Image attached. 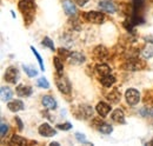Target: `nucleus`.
<instances>
[{
  "instance_id": "f257e3e1",
  "label": "nucleus",
  "mask_w": 153,
  "mask_h": 146,
  "mask_svg": "<svg viewBox=\"0 0 153 146\" xmlns=\"http://www.w3.org/2000/svg\"><path fill=\"white\" fill-rule=\"evenodd\" d=\"M56 84H57L59 91L62 92L64 94H68V93H71L72 86H71L70 80H68L66 77H62L61 74H58L57 79H56Z\"/></svg>"
},
{
  "instance_id": "f03ea898",
  "label": "nucleus",
  "mask_w": 153,
  "mask_h": 146,
  "mask_svg": "<svg viewBox=\"0 0 153 146\" xmlns=\"http://www.w3.org/2000/svg\"><path fill=\"white\" fill-rule=\"evenodd\" d=\"M20 11L24 13V16H33V12L36 10V2L34 0H21L19 2Z\"/></svg>"
},
{
  "instance_id": "7ed1b4c3",
  "label": "nucleus",
  "mask_w": 153,
  "mask_h": 146,
  "mask_svg": "<svg viewBox=\"0 0 153 146\" xmlns=\"http://www.w3.org/2000/svg\"><path fill=\"white\" fill-rule=\"evenodd\" d=\"M18 79H19V72H18L17 67L10 66L5 72V80L8 81L10 84H17Z\"/></svg>"
},
{
  "instance_id": "20e7f679",
  "label": "nucleus",
  "mask_w": 153,
  "mask_h": 146,
  "mask_svg": "<svg viewBox=\"0 0 153 146\" xmlns=\"http://www.w3.org/2000/svg\"><path fill=\"white\" fill-rule=\"evenodd\" d=\"M125 98L130 105H137L140 101V93L134 89H128L125 92Z\"/></svg>"
},
{
  "instance_id": "39448f33",
  "label": "nucleus",
  "mask_w": 153,
  "mask_h": 146,
  "mask_svg": "<svg viewBox=\"0 0 153 146\" xmlns=\"http://www.w3.org/2000/svg\"><path fill=\"white\" fill-rule=\"evenodd\" d=\"M85 19L87 21H90V22H93V24H101L104 21V19H105V16L102 13H100V12L92 11V12L85 13Z\"/></svg>"
},
{
  "instance_id": "423d86ee",
  "label": "nucleus",
  "mask_w": 153,
  "mask_h": 146,
  "mask_svg": "<svg viewBox=\"0 0 153 146\" xmlns=\"http://www.w3.org/2000/svg\"><path fill=\"white\" fill-rule=\"evenodd\" d=\"M39 133L41 134V136H44V137H53V136H56L57 134V131L54 130L53 127H51L48 124H41L40 126H39Z\"/></svg>"
},
{
  "instance_id": "0eeeda50",
  "label": "nucleus",
  "mask_w": 153,
  "mask_h": 146,
  "mask_svg": "<svg viewBox=\"0 0 153 146\" xmlns=\"http://www.w3.org/2000/svg\"><path fill=\"white\" fill-rule=\"evenodd\" d=\"M62 8H64V11H65V13L67 16H70V17L76 16V5L73 4L72 0H65L62 2Z\"/></svg>"
},
{
  "instance_id": "6e6552de",
  "label": "nucleus",
  "mask_w": 153,
  "mask_h": 146,
  "mask_svg": "<svg viewBox=\"0 0 153 146\" xmlns=\"http://www.w3.org/2000/svg\"><path fill=\"white\" fill-rule=\"evenodd\" d=\"M99 8L102 10V11H106L108 13H114L115 11H117L115 5L112 1H110V0H102V1H100L99 2Z\"/></svg>"
},
{
  "instance_id": "1a4fd4ad",
  "label": "nucleus",
  "mask_w": 153,
  "mask_h": 146,
  "mask_svg": "<svg viewBox=\"0 0 153 146\" xmlns=\"http://www.w3.org/2000/svg\"><path fill=\"white\" fill-rule=\"evenodd\" d=\"M68 60H70V64L72 65H80L85 61V55L81 54L80 52H73L68 57Z\"/></svg>"
},
{
  "instance_id": "9d476101",
  "label": "nucleus",
  "mask_w": 153,
  "mask_h": 146,
  "mask_svg": "<svg viewBox=\"0 0 153 146\" xmlns=\"http://www.w3.org/2000/svg\"><path fill=\"white\" fill-rule=\"evenodd\" d=\"M41 103H42L44 107H46L47 110H56L57 109V101H56L52 97H50V95H45V97H42Z\"/></svg>"
},
{
  "instance_id": "9b49d317",
  "label": "nucleus",
  "mask_w": 153,
  "mask_h": 146,
  "mask_svg": "<svg viewBox=\"0 0 153 146\" xmlns=\"http://www.w3.org/2000/svg\"><path fill=\"white\" fill-rule=\"evenodd\" d=\"M96 110H97V112H98L99 115H101V117H106V115L110 113L111 107H110L108 104H106V103H104V101H100V103L97 105Z\"/></svg>"
},
{
  "instance_id": "f8f14e48",
  "label": "nucleus",
  "mask_w": 153,
  "mask_h": 146,
  "mask_svg": "<svg viewBox=\"0 0 153 146\" xmlns=\"http://www.w3.org/2000/svg\"><path fill=\"white\" fill-rule=\"evenodd\" d=\"M7 107L12 112H19L24 110V103L21 100H12L7 104Z\"/></svg>"
},
{
  "instance_id": "ddd939ff",
  "label": "nucleus",
  "mask_w": 153,
  "mask_h": 146,
  "mask_svg": "<svg viewBox=\"0 0 153 146\" xmlns=\"http://www.w3.org/2000/svg\"><path fill=\"white\" fill-rule=\"evenodd\" d=\"M96 71L100 77H105V75L111 74V67L106 64H100L96 66Z\"/></svg>"
},
{
  "instance_id": "4468645a",
  "label": "nucleus",
  "mask_w": 153,
  "mask_h": 146,
  "mask_svg": "<svg viewBox=\"0 0 153 146\" xmlns=\"http://www.w3.org/2000/svg\"><path fill=\"white\" fill-rule=\"evenodd\" d=\"M112 120L115 123H119V124H125V115H124V112L121 110H115L112 113Z\"/></svg>"
},
{
  "instance_id": "2eb2a0df",
  "label": "nucleus",
  "mask_w": 153,
  "mask_h": 146,
  "mask_svg": "<svg viewBox=\"0 0 153 146\" xmlns=\"http://www.w3.org/2000/svg\"><path fill=\"white\" fill-rule=\"evenodd\" d=\"M17 94L19 97H28L32 94V89L30 86H25V85H19L17 87Z\"/></svg>"
},
{
  "instance_id": "dca6fc26",
  "label": "nucleus",
  "mask_w": 153,
  "mask_h": 146,
  "mask_svg": "<svg viewBox=\"0 0 153 146\" xmlns=\"http://www.w3.org/2000/svg\"><path fill=\"white\" fill-rule=\"evenodd\" d=\"M100 81H101V84H102L105 87H111V86H112V85H113V84L115 83V78L113 77V75L108 74V75L101 77Z\"/></svg>"
},
{
  "instance_id": "f3484780",
  "label": "nucleus",
  "mask_w": 153,
  "mask_h": 146,
  "mask_svg": "<svg viewBox=\"0 0 153 146\" xmlns=\"http://www.w3.org/2000/svg\"><path fill=\"white\" fill-rule=\"evenodd\" d=\"M126 67L131 71H138V70H141L144 67V64L140 63L139 60H132V61L126 64Z\"/></svg>"
},
{
  "instance_id": "a211bd4d",
  "label": "nucleus",
  "mask_w": 153,
  "mask_h": 146,
  "mask_svg": "<svg viewBox=\"0 0 153 146\" xmlns=\"http://www.w3.org/2000/svg\"><path fill=\"white\" fill-rule=\"evenodd\" d=\"M98 130H99L101 133H104V134H110V133L113 131V128H112V126H111L110 124H106V123H102V121L99 123Z\"/></svg>"
},
{
  "instance_id": "6ab92c4d",
  "label": "nucleus",
  "mask_w": 153,
  "mask_h": 146,
  "mask_svg": "<svg viewBox=\"0 0 153 146\" xmlns=\"http://www.w3.org/2000/svg\"><path fill=\"white\" fill-rule=\"evenodd\" d=\"M1 99L4 100V101H7V100H10L11 98H12V95H13V92L11 91V89H8V87H1Z\"/></svg>"
},
{
  "instance_id": "aec40b11",
  "label": "nucleus",
  "mask_w": 153,
  "mask_h": 146,
  "mask_svg": "<svg viewBox=\"0 0 153 146\" xmlns=\"http://www.w3.org/2000/svg\"><path fill=\"white\" fill-rule=\"evenodd\" d=\"M94 54L99 59H105L107 57V54H108V52H107V50L104 46H98L96 50H94Z\"/></svg>"
},
{
  "instance_id": "412c9836",
  "label": "nucleus",
  "mask_w": 153,
  "mask_h": 146,
  "mask_svg": "<svg viewBox=\"0 0 153 146\" xmlns=\"http://www.w3.org/2000/svg\"><path fill=\"white\" fill-rule=\"evenodd\" d=\"M107 99H108L111 103H113V104H117L118 101H120V93H119V91L114 89L113 91L107 95Z\"/></svg>"
},
{
  "instance_id": "4be33fe9",
  "label": "nucleus",
  "mask_w": 153,
  "mask_h": 146,
  "mask_svg": "<svg viewBox=\"0 0 153 146\" xmlns=\"http://www.w3.org/2000/svg\"><path fill=\"white\" fill-rule=\"evenodd\" d=\"M11 144H12V145L21 146V145H25V144H26V140H25L22 137H20V136H17V134H14V136L11 138Z\"/></svg>"
},
{
  "instance_id": "5701e85b",
  "label": "nucleus",
  "mask_w": 153,
  "mask_h": 146,
  "mask_svg": "<svg viewBox=\"0 0 153 146\" xmlns=\"http://www.w3.org/2000/svg\"><path fill=\"white\" fill-rule=\"evenodd\" d=\"M53 63H54V67L57 70L58 74H62V70H64V64H62V60H60L59 57H56L53 59Z\"/></svg>"
},
{
  "instance_id": "b1692460",
  "label": "nucleus",
  "mask_w": 153,
  "mask_h": 146,
  "mask_svg": "<svg viewBox=\"0 0 153 146\" xmlns=\"http://www.w3.org/2000/svg\"><path fill=\"white\" fill-rule=\"evenodd\" d=\"M22 69H24V71L26 72V74L28 75V77H36L38 72L36 71V69H33L32 66H26V65H22Z\"/></svg>"
},
{
  "instance_id": "393cba45",
  "label": "nucleus",
  "mask_w": 153,
  "mask_h": 146,
  "mask_svg": "<svg viewBox=\"0 0 153 146\" xmlns=\"http://www.w3.org/2000/svg\"><path fill=\"white\" fill-rule=\"evenodd\" d=\"M42 45L46 46V47H48V48H51L52 51H56L54 44H53V41H52L48 36H45V38H44V40H42Z\"/></svg>"
},
{
  "instance_id": "a878e982",
  "label": "nucleus",
  "mask_w": 153,
  "mask_h": 146,
  "mask_svg": "<svg viewBox=\"0 0 153 146\" xmlns=\"http://www.w3.org/2000/svg\"><path fill=\"white\" fill-rule=\"evenodd\" d=\"M31 50H32V52H33V54L37 57V60H38L39 65H40V69H41V71H45V67H44V63H42V59H41V57H40V54H39L38 52H37V50L32 46L31 47Z\"/></svg>"
},
{
  "instance_id": "bb28decb",
  "label": "nucleus",
  "mask_w": 153,
  "mask_h": 146,
  "mask_svg": "<svg viewBox=\"0 0 153 146\" xmlns=\"http://www.w3.org/2000/svg\"><path fill=\"white\" fill-rule=\"evenodd\" d=\"M141 54H143V57H144L145 59H150V58H152L153 57V47H146V48H144V51L141 52Z\"/></svg>"
},
{
  "instance_id": "cd10ccee",
  "label": "nucleus",
  "mask_w": 153,
  "mask_h": 146,
  "mask_svg": "<svg viewBox=\"0 0 153 146\" xmlns=\"http://www.w3.org/2000/svg\"><path fill=\"white\" fill-rule=\"evenodd\" d=\"M37 84H38V86L42 87V89H48L50 87V84H48V81L45 78H39Z\"/></svg>"
},
{
  "instance_id": "c85d7f7f",
  "label": "nucleus",
  "mask_w": 153,
  "mask_h": 146,
  "mask_svg": "<svg viewBox=\"0 0 153 146\" xmlns=\"http://www.w3.org/2000/svg\"><path fill=\"white\" fill-rule=\"evenodd\" d=\"M140 114L143 117H153V111H151L147 107H144V109L140 110Z\"/></svg>"
},
{
  "instance_id": "c756f323",
  "label": "nucleus",
  "mask_w": 153,
  "mask_h": 146,
  "mask_svg": "<svg viewBox=\"0 0 153 146\" xmlns=\"http://www.w3.org/2000/svg\"><path fill=\"white\" fill-rule=\"evenodd\" d=\"M133 4H134V12H137V10H138V12H139L140 8H141L143 5H144V0H133Z\"/></svg>"
},
{
  "instance_id": "7c9ffc66",
  "label": "nucleus",
  "mask_w": 153,
  "mask_h": 146,
  "mask_svg": "<svg viewBox=\"0 0 153 146\" xmlns=\"http://www.w3.org/2000/svg\"><path fill=\"white\" fill-rule=\"evenodd\" d=\"M0 128H1V132H0V134H1V136H0V137H1V138H4V137L6 136V133L8 132V126H7L5 123H1Z\"/></svg>"
},
{
  "instance_id": "2f4dec72",
  "label": "nucleus",
  "mask_w": 153,
  "mask_h": 146,
  "mask_svg": "<svg viewBox=\"0 0 153 146\" xmlns=\"http://www.w3.org/2000/svg\"><path fill=\"white\" fill-rule=\"evenodd\" d=\"M58 128H59V130H62V131H68V130L72 128V124H70V123L60 124V125H58Z\"/></svg>"
},
{
  "instance_id": "473e14b6",
  "label": "nucleus",
  "mask_w": 153,
  "mask_h": 146,
  "mask_svg": "<svg viewBox=\"0 0 153 146\" xmlns=\"http://www.w3.org/2000/svg\"><path fill=\"white\" fill-rule=\"evenodd\" d=\"M59 54L61 55V57L67 58V57H70V55H71V53H70L67 50H65V48H60V50H59Z\"/></svg>"
},
{
  "instance_id": "72a5a7b5",
  "label": "nucleus",
  "mask_w": 153,
  "mask_h": 146,
  "mask_svg": "<svg viewBox=\"0 0 153 146\" xmlns=\"http://www.w3.org/2000/svg\"><path fill=\"white\" fill-rule=\"evenodd\" d=\"M76 138L79 142H84L85 143V136L84 134H80V133H76Z\"/></svg>"
},
{
  "instance_id": "f704fd0d",
  "label": "nucleus",
  "mask_w": 153,
  "mask_h": 146,
  "mask_svg": "<svg viewBox=\"0 0 153 146\" xmlns=\"http://www.w3.org/2000/svg\"><path fill=\"white\" fill-rule=\"evenodd\" d=\"M16 120H17V123H18V128L21 131V130H22V123H21L20 118H19V117H17V118H16Z\"/></svg>"
},
{
  "instance_id": "c9c22d12",
  "label": "nucleus",
  "mask_w": 153,
  "mask_h": 146,
  "mask_svg": "<svg viewBox=\"0 0 153 146\" xmlns=\"http://www.w3.org/2000/svg\"><path fill=\"white\" fill-rule=\"evenodd\" d=\"M87 1H88V0H76V2H78V5H79V6H84Z\"/></svg>"
},
{
  "instance_id": "e433bc0d",
  "label": "nucleus",
  "mask_w": 153,
  "mask_h": 146,
  "mask_svg": "<svg viewBox=\"0 0 153 146\" xmlns=\"http://www.w3.org/2000/svg\"><path fill=\"white\" fill-rule=\"evenodd\" d=\"M145 40H146V41H149V42H152V44H153V36H146V38H145Z\"/></svg>"
},
{
  "instance_id": "4c0bfd02",
  "label": "nucleus",
  "mask_w": 153,
  "mask_h": 146,
  "mask_svg": "<svg viewBox=\"0 0 153 146\" xmlns=\"http://www.w3.org/2000/svg\"><path fill=\"white\" fill-rule=\"evenodd\" d=\"M50 145H54V146H59V143H51V144H50Z\"/></svg>"
}]
</instances>
